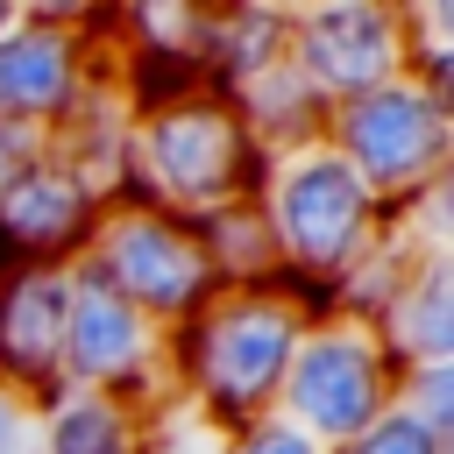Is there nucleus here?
Here are the masks:
<instances>
[{
	"instance_id": "39448f33",
	"label": "nucleus",
	"mask_w": 454,
	"mask_h": 454,
	"mask_svg": "<svg viewBox=\"0 0 454 454\" xmlns=\"http://www.w3.org/2000/svg\"><path fill=\"white\" fill-rule=\"evenodd\" d=\"M78 270H92L106 291H121L142 319H156L163 333L177 319H192L220 277H213V255H206V234L199 220L184 213H163V206H142V199H106Z\"/></svg>"
},
{
	"instance_id": "412c9836",
	"label": "nucleus",
	"mask_w": 454,
	"mask_h": 454,
	"mask_svg": "<svg viewBox=\"0 0 454 454\" xmlns=\"http://www.w3.org/2000/svg\"><path fill=\"white\" fill-rule=\"evenodd\" d=\"M35 149H43V142H28V135H14V128H0V184H7V177H14V170H21L28 156H35Z\"/></svg>"
},
{
	"instance_id": "2eb2a0df",
	"label": "nucleus",
	"mask_w": 454,
	"mask_h": 454,
	"mask_svg": "<svg viewBox=\"0 0 454 454\" xmlns=\"http://www.w3.org/2000/svg\"><path fill=\"white\" fill-rule=\"evenodd\" d=\"M227 106L241 114V128L255 135L262 156H284V149H305L326 135V99L298 78V64H270L262 78H248L241 92H227Z\"/></svg>"
},
{
	"instance_id": "4be33fe9",
	"label": "nucleus",
	"mask_w": 454,
	"mask_h": 454,
	"mask_svg": "<svg viewBox=\"0 0 454 454\" xmlns=\"http://www.w3.org/2000/svg\"><path fill=\"white\" fill-rule=\"evenodd\" d=\"M14 14H21V0H0V28H7V21H14Z\"/></svg>"
},
{
	"instance_id": "1a4fd4ad",
	"label": "nucleus",
	"mask_w": 454,
	"mask_h": 454,
	"mask_svg": "<svg viewBox=\"0 0 454 454\" xmlns=\"http://www.w3.org/2000/svg\"><path fill=\"white\" fill-rule=\"evenodd\" d=\"M106 199L114 192L85 156H71L64 142H43L0 184V277H14V270H78Z\"/></svg>"
},
{
	"instance_id": "f3484780",
	"label": "nucleus",
	"mask_w": 454,
	"mask_h": 454,
	"mask_svg": "<svg viewBox=\"0 0 454 454\" xmlns=\"http://www.w3.org/2000/svg\"><path fill=\"white\" fill-rule=\"evenodd\" d=\"M397 411H411L426 433L454 440V362H433V369H397Z\"/></svg>"
},
{
	"instance_id": "ddd939ff",
	"label": "nucleus",
	"mask_w": 454,
	"mask_h": 454,
	"mask_svg": "<svg viewBox=\"0 0 454 454\" xmlns=\"http://www.w3.org/2000/svg\"><path fill=\"white\" fill-rule=\"evenodd\" d=\"M284 57H291V7H206V43H199L206 92L227 99Z\"/></svg>"
},
{
	"instance_id": "f03ea898",
	"label": "nucleus",
	"mask_w": 454,
	"mask_h": 454,
	"mask_svg": "<svg viewBox=\"0 0 454 454\" xmlns=\"http://www.w3.org/2000/svg\"><path fill=\"white\" fill-rule=\"evenodd\" d=\"M270 156L255 149V135L241 128V114L192 85L170 99H149L128 114L121 135V163H114V199H142L184 220H213L227 206H248L262 184Z\"/></svg>"
},
{
	"instance_id": "423d86ee",
	"label": "nucleus",
	"mask_w": 454,
	"mask_h": 454,
	"mask_svg": "<svg viewBox=\"0 0 454 454\" xmlns=\"http://www.w3.org/2000/svg\"><path fill=\"white\" fill-rule=\"evenodd\" d=\"M390 404H397V362L376 340V326L326 312V319H312L298 333L284 390H277V419L284 426H298L305 440H319L333 454L362 426H376Z\"/></svg>"
},
{
	"instance_id": "20e7f679",
	"label": "nucleus",
	"mask_w": 454,
	"mask_h": 454,
	"mask_svg": "<svg viewBox=\"0 0 454 454\" xmlns=\"http://www.w3.org/2000/svg\"><path fill=\"white\" fill-rule=\"evenodd\" d=\"M319 142L369 184V199L383 213H404L411 199H426L454 177V92L404 71V78L333 106Z\"/></svg>"
},
{
	"instance_id": "4468645a",
	"label": "nucleus",
	"mask_w": 454,
	"mask_h": 454,
	"mask_svg": "<svg viewBox=\"0 0 454 454\" xmlns=\"http://www.w3.org/2000/svg\"><path fill=\"white\" fill-rule=\"evenodd\" d=\"M156 426L92 390H50L35 404V454H156Z\"/></svg>"
},
{
	"instance_id": "6e6552de",
	"label": "nucleus",
	"mask_w": 454,
	"mask_h": 454,
	"mask_svg": "<svg viewBox=\"0 0 454 454\" xmlns=\"http://www.w3.org/2000/svg\"><path fill=\"white\" fill-rule=\"evenodd\" d=\"M57 390L114 397L142 419H170V369H163V326L142 319L121 291H106L92 270H71V312H64V355Z\"/></svg>"
},
{
	"instance_id": "aec40b11",
	"label": "nucleus",
	"mask_w": 454,
	"mask_h": 454,
	"mask_svg": "<svg viewBox=\"0 0 454 454\" xmlns=\"http://www.w3.org/2000/svg\"><path fill=\"white\" fill-rule=\"evenodd\" d=\"M0 454H35V397L0 383Z\"/></svg>"
},
{
	"instance_id": "9b49d317",
	"label": "nucleus",
	"mask_w": 454,
	"mask_h": 454,
	"mask_svg": "<svg viewBox=\"0 0 454 454\" xmlns=\"http://www.w3.org/2000/svg\"><path fill=\"white\" fill-rule=\"evenodd\" d=\"M64 312H71V270H14L0 277V383L21 397L57 390L64 355Z\"/></svg>"
},
{
	"instance_id": "f8f14e48",
	"label": "nucleus",
	"mask_w": 454,
	"mask_h": 454,
	"mask_svg": "<svg viewBox=\"0 0 454 454\" xmlns=\"http://www.w3.org/2000/svg\"><path fill=\"white\" fill-rule=\"evenodd\" d=\"M376 340L390 348L397 369H433L454 362V248H419L404 284L390 291Z\"/></svg>"
},
{
	"instance_id": "0eeeda50",
	"label": "nucleus",
	"mask_w": 454,
	"mask_h": 454,
	"mask_svg": "<svg viewBox=\"0 0 454 454\" xmlns=\"http://www.w3.org/2000/svg\"><path fill=\"white\" fill-rule=\"evenodd\" d=\"M106 71L99 7H21L0 28V128L57 142Z\"/></svg>"
},
{
	"instance_id": "6ab92c4d",
	"label": "nucleus",
	"mask_w": 454,
	"mask_h": 454,
	"mask_svg": "<svg viewBox=\"0 0 454 454\" xmlns=\"http://www.w3.org/2000/svg\"><path fill=\"white\" fill-rule=\"evenodd\" d=\"M213 454H326V447H319V440H305L298 426H284V419L270 411V419H248V426L220 433V440H213Z\"/></svg>"
},
{
	"instance_id": "dca6fc26",
	"label": "nucleus",
	"mask_w": 454,
	"mask_h": 454,
	"mask_svg": "<svg viewBox=\"0 0 454 454\" xmlns=\"http://www.w3.org/2000/svg\"><path fill=\"white\" fill-rule=\"evenodd\" d=\"M199 234H206V255H213L220 291H227V284H270V277H277L270 234H262V220H255V199H248V206H227V213H213V220H199Z\"/></svg>"
},
{
	"instance_id": "f257e3e1",
	"label": "nucleus",
	"mask_w": 454,
	"mask_h": 454,
	"mask_svg": "<svg viewBox=\"0 0 454 454\" xmlns=\"http://www.w3.org/2000/svg\"><path fill=\"white\" fill-rule=\"evenodd\" d=\"M312 319L298 312V298H284L277 284H227L213 291L192 319H177L163 333V369H170V404L206 426L213 440L270 419L291 348Z\"/></svg>"
},
{
	"instance_id": "7ed1b4c3",
	"label": "nucleus",
	"mask_w": 454,
	"mask_h": 454,
	"mask_svg": "<svg viewBox=\"0 0 454 454\" xmlns=\"http://www.w3.org/2000/svg\"><path fill=\"white\" fill-rule=\"evenodd\" d=\"M255 220H262L270 255H277V277L270 284L284 298H298L305 319H326L333 312V284L390 227V213L369 199V184L326 142H305V149L270 156V170L255 184Z\"/></svg>"
},
{
	"instance_id": "9d476101",
	"label": "nucleus",
	"mask_w": 454,
	"mask_h": 454,
	"mask_svg": "<svg viewBox=\"0 0 454 454\" xmlns=\"http://www.w3.org/2000/svg\"><path fill=\"white\" fill-rule=\"evenodd\" d=\"M291 64L298 78L333 106L404 78V7L390 0H312L291 7Z\"/></svg>"
},
{
	"instance_id": "a211bd4d",
	"label": "nucleus",
	"mask_w": 454,
	"mask_h": 454,
	"mask_svg": "<svg viewBox=\"0 0 454 454\" xmlns=\"http://www.w3.org/2000/svg\"><path fill=\"white\" fill-rule=\"evenodd\" d=\"M333 454H454V440H440V433H426L411 411H383L376 426H362L348 447H333Z\"/></svg>"
}]
</instances>
